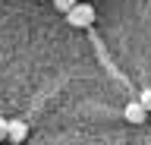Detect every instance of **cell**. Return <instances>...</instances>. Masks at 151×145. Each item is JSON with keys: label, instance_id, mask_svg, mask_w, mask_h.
I'll return each instance as SVG.
<instances>
[{"label": "cell", "instance_id": "5", "mask_svg": "<svg viewBox=\"0 0 151 145\" xmlns=\"http://www.w3.org/2000/svg\"><path fill=\"white\" fill-rule=\"evenodd\" d=\"M139 104H142V110H145V114H148V110H151V88H148V92H142Z\"/></svg>", "mask_w": 151, "mask_h": 145}, {"label": "cell", "instance_id": "4", "mask_svg": "<svg viewBox=\"0 0 151 145\" xmlns=\"http://www.w3.org/2000/svg\"><path fill=\"white\" fill-rule=\"evenodd\" d=\"M76 3H79V0H54V6H57L60 13H69V10L76 6Z\"/></svg>", "mask_w": 151, "mask_h": 145}, {"label": "cell", "instance_id": "2", "mask_svg": "<svg viewBox=\"0 0 151 145\" xmlns=\"http://www.w3.org/2000/svg\"><path fill=\"white\" fill-rule=\"evenodd\" d=\"M25 136H28L25 120H6V139L9 142H25Z\"/></svg>", "mask_w": 151, "mask_h": 145}, {"label": "cell", "instance_id": "6", "mask_svg": "<svg viewBox=\"0 0 151 145\" xmlns=\"http://www.w3.org/2000/svg\"><path fill=\"white\" fill-rule=\"evenodd\" d=\"M0 142H6V120L0 117Z\"/></svg>", "mask_w": 151, "mask_h": 145}, {"label": "cell", "instance_id": "3", "mask_svg": "<svg viewBox=\"0 0 151 145\" xmlns=\"http://www.w3.org/2000/svg\"><path fill=\"white\" fill-rule=\"evenodd\" d=\"M123 117H126V120H129V123H145V110H142V104L139 101H129V104H126V110H123Z\"/></svg>", "mask_w": 151, "mask_h": 145}, {"label": "cell", "instance_id": "1", "mask_svg": "<svg viewBox=\"0 0 151 145\" xmlns=\"http://www.w3.org/2000/svg\"><path fill=\"white\" fill-rule=\"evenodd\" d=\"M66 22H69L73 29H88V25L94 22V10L88 6V3H82V0H79L73 10L66 13Z\"/></svg>", "mask_w": 151, "mask_h": 145}]
</instances>
